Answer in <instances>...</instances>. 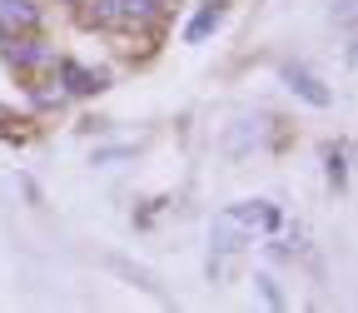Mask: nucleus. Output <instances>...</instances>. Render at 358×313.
I'll return each instance as SVG.
<instances>
[{
	"instance_id": "f257e3e1",
	"label": "nucleus",
	"mask_w": 358,
	"mask_h": 313,
	"mask_svg": "<svg viewBox=\"0 0 358 313\" xmlns=\"http://www.w3.org/2000/svg\"><path fill=\"white\" fill-rule=\"evenodd\" d=\"M284 85L294 89L299 100H308V105H319V110H329V105H334V95L324 89V80L313 75V70H303V65H284Z\"/></svg>"
},
{
	"instance_id": "f03ea898",
	"label": "nucleus",
	"mask_w": 358,
	"mask_h": 313,
	"mask_svg": "<svg viewBox=\"0 0 358 313\" xmlns=\"http://www.w3.org/2000/svg\"><path fill=\"white\" fill-rule=\"evenodd\" d=\"M60 85H65V95H100V89L110 85L100 70H85L75 60H60Z\"/></svg>"
},
{
	"instance_id": "7ed1b4c3",
	"label": "nucleus",
	"mask_w": 358,
	"mask_h": 313,
	"mask_svg": "<svg viewBox=\"0 0 358 313\" xmlns=\"http://www.w3.org/2000/svg\"><path fill=\"white\" fill-rule=\"evenodd\" d=\"M6 60L10 70H35V65H50V50L40 40H6Z\"/></svg>"
},
{
	"instance_id": "20e7f679",
	"label": "nucleus",
	"mask_w": 358,
	"mask_h": 313,
	"mask_svg": "<svg viewBox=\"0 0 358 313\" xmlns=\"http://www.w3.org/2000/svg\"><path fill=\"white\" fill-rule=\"evenodd\" d=\"M124 15H120V0H90V6L80 10V25L85 30H110V25H120Z\"/></svg>"
},
{
	"instance_id": "39448f33",
	"label": "nucleus",
	"mask_w": 358,
	"mask_h": 313,
	"mask_svg": "<svg viewBox=\"0 0 358 313\" xmlns=\"http://www.w3.org/2000/svg\"><path fill=\"white\" fill-rule=\"evenodd\" d=\"M0 20H6L10 30L20 25V30H35L40 25V10L30 6V0H0Z\"/></svg>"
},
{
	"instance_id": "423d86ee",
	"label": "nucleus",
	"mask_w": 358,
	"mask_h": 313,
	"mask_svg": "<svg viewBox=\"0 0 358 313\" xmlns=\"http://www.w3.org/2000/svg\"><path fill=\"white\" fill-rule=\"evenodd\" d=\"M219 20H224V6H219V0H204V10H199V15L185 25V40H189V45H199V40H204V35H209Z\"/></svg>"
},
{
	"instance_id": "0eeeda50",
	"label": "nucleus",
	"mask_w": 358,
	"mask_h": 313,
	"mask_svg": "<svg viewBox=\"0 0 358 313\" xmlns=\"http://www.w3.org/2000/svg\"><path fill=\"white\" fill-rule=\"evenodd\" d=\"M324 159H329V184L343 189V184H348V145H329Z\"/></svg>"
},
{
	"instance_id": "6e6552de",
	"label": "nucleus",
	"mask_w": 358,
	"mask_h": 313,
	"mask_svg": "<svg viewBox=\"0 0 358 313\" xmlns=\"http://www.w3.org/2000/svg\"><path fill=\"white\" fill-rule=\"evenodd\" d=\"M259 284H264V293H268V303H274V308H284V293L274 289V279H268V274H259Z\"/></svg>"
},
{
	"instance_id": "1a4fd4ad",
	"label": "nucleus",
	"mask_w": 358,
	"mask_h": 313,
	"mask_svg": "<svg viewBox=\"0 0 358 313\" xmlns=\"http://www.w3.org/2000/svg\"><path fill=\"white\" fill-rule=\"evenodd\" d=\"M129 150H105V154H95V164H115V159H124Z\"/></svg>"
},
{
	"instance_id": "9d476101",
	"label": "nucleus",
	"mask_w": 358,
	"mask_h": 313,
	"mask_svg": "<svg viewBox=\"0 0 358 313\" xmlns=\"http://www.w3.org/2000/svg\"><path fill=\"white\" fill-rule=\"evenodd\" d=\"M6 40H10V25H6V20H0V45H6Z\"/></svg>"
},
{
	"instance_id": "9b49d317",
	"label": "nucleus",
	"mask_w": 358,
	"mask_h": 313,
	"mask_svg": "<svg viewBox=\"0 0 358 313\" xmlns=\"http://www.w3.org/2000/svg\"><path fill=\"white\" fill-rule=\"evenodd\" d=\"M60 6H80V0H60Z\"/></svg>"
}]
</instances>
